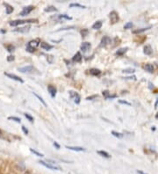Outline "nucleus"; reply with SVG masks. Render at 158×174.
Wrapping results in <instances>:
<instances>
[{"label":"nucleus","mask_w":158,"mask_h":174,"mask_svg":"<svg viewBox=\"0 0 158 174\" xmlns=\"http://www.w3.org/2000/svg\"><path fill=\"white\" fill-rule=\"evenodd\" d=\"M40 44V39H36V40H33L31 41H29L27 43L26 46V51L29 53H34L35 52L36 48H38V46Z\"/></svg>","instance_id":"1"},{"label":"nucleus","mask_w":158,"mask_h":174,"mask_svg":"<svg viewBox=\"0 0 158 174\" xmlns=\"http://www.w3.org/2000/svg\"><path fill=\"white\" fill-rule=\"evenodd\" d=\"M38 20L37 19H17L12 20L10 22V26H17L18 25H22L25 23H36Z\"/></svg>","instance_id":"2"},{"label":"nucleus","mask_w":158,"mask_h":174,"mask_svg":"<svg viewBox=\"0 0 158 174\" xmlns=\"http://www.w3.org/2000/svg\"><path fill=\"white\" fill-rule=\"evenodd\" d=\"M39 163H40L41 165L45 166V167H47V168L50 169V170H56V171H60L61 168L59 167V166L55 165V164H54V162L52 163H48V162H45V161H39Z\"/></svg>","instance_id":"3"},{"label":"nucleus","mask_w":158,"mask_h":174,"mask_svg":"<svg viewBox=\"0 0 158 174\" xmlns=\"http://www.w3.org/2000/svg\"><path fill=\"white\" fill-rule=\"evenodd\" d=\"M34 6H33V5L26 6V7L23 8L22 12H19L18 15H20V16H26V15H28V14L30 13V12L34 10Z\"/></svg>","instance_id":"4"},{"label":"nucleus","mask_w":158,"mask_h":174,"mask_svg":"<svg viewBox=\"0 0 158 174\" xmlns=\"http://www.w3.org/2000/svg\"><path fill=\"white\" fill-rule=\"evenodd\" d=\"M112 42V40H111L110 37L108 36H104L100 41V44H99V48H104V47H106L107 45H109Z\"/></svg>","instance_id":"5"},{"label":"nucleus","mask_w":158,"mask_h":174,"mask_svg":"<svg viewBox=\"0 0 158 174\" xmlns=\"http://www.w3.org/2000/svg\"><path fill=\"white\" fill-rule=\"evenodd\" d=\"M109 17H110V20L112 24H115V23H117L119 21V14L115 11L111 12Z\"/></svg>","instance_id":"6"},{"label":"nucleus","mask_w":158,"mask_h":174,"mask_svg":"<svg viewBox=\"0 0 158 174\" xmlns=\"http://www.w3.org/2000/svg\"><path fill=\"white\" fill-rule=\"evenodd\" d=\"M70 98H74V101H75L76 104H79V103H80L81 97H80V95L77 93V92H73V91H70Z\"/></svg>","instance_id":"7"},{"label":"nucleus","mask_w":158,"mask_h":174,"mask_svg":"<svg viewBox=\"0 0 158 174\" xmlns=\"http://www.w3.org/2000/svg\"><path fill=\"white\" fill-rule=\"evenodd\" d=\"M34 70V68L32 66V65H28V66H25V67H21V68H18V70L19 72H22V73H30V72H33Z\"/></svg>","instance_id":"8"},{"label":"nucleus","mask_w":158,"mask_h":174,"mask_svg":"<svg viewBox=\"0 0 158 174\" xmlns=\"http://www.w3.org/2000/svg\"><path fill=\"white\" fill-rule=\"evenodd\" d=\"M4 75L8 77L9 78H12V79H13V80H16V81H18V82H20V83H24V80H23L22 78L19 77H18V76H16V75L12 74V73H7V72H4Z\"/></svg>","instance_id":"9"},{"label":"nucleus","mask_w":158,"mask_h":174,"mask_svg":"<svg viewBox=\"0 0 158 174\" xmlns=\"http://www.w3.org/2000/svg\"><path fill=\"white\" fill-rule=\"evenodd\" d=\"M91 48L90 42H83L81 45V50L83 51V53H86L88 50H90V48Z\"/></svg>","instance_id":"10"},{"label":"nucleus","mask_w":158,"mask_h":174,"mask_svg":"<svg viewBox=\"0 0 158 174\" xmlns=\"http://www.w3.org/2000/svg\"><path fill=\"white\" fill-rule=\"evenodd\" d=\"M48 92L50 93V95H51V97L52 98H54L55 97V95H56V88L54 87V86H53V85H48Z\"/></svg>","instance_id":"11"},{"label":"nucleus","mask_w":158,"mask_h":174,"mask_svg":"<svg viewBox=\"0 0 158 174\" xmlns=\"http://www.w3.org/2000/svg\"><path fill=\"white\" fill-rule=\"evenodd\" d=\"M30 29V26H24V27H18V28H16V29H14V32H18V33H26L29 31Z\"/></svg>","instance_id":"12"},{"label":"nucleus","mask_w":158,"mask_h":174,"mask_svg":"<svg viewBox=\"0 0 158 174\" xmlns=\"http://www.w3.org/2000/svg\"><path fill=\"white\" fill-rule=\"evenodd\" d=\"M82 58H83V56H82V55H81V53L77 52V53H76V55H75L74 56H73L72 60L76 62H80L81 61H82Z\"/></svg>","instance_id":"13"},{"label":"nucleus","mask_w":158,"mask_h":174,"mask_svg":"<svg viewBox=\"0 0 158 174\" xmlns=\"http://www.w3.org/2000/svg\"><path fill=\"white\" fill-rule=\"evenodd\" d=\"M40 48H43V49H45V50H47V51H48V50L52 49L53 46L52 45L48 44V43H46V42H41V43H40Z\"/></svg>","instance_id":"14"},{"label":"nucleus","mask_w":158,"mask_h":174,"mask_svg":"<svg viewBox=\"0 0 158 174\" xmlns=\"http://www.w3.org/2000/svg\"><path fill=\"white\" fill-rule=\"evenodd\" d=\"M153 53V49L151 48V46L149 45H147V46L144 47V54L147 55V56H150V55Z\"/></svg>","instance_id":"15"},{"label":"nucleus","mask_w":158,"mask_h":174,"mask_svg":"<svg viewBox=\"0 0 158 174\" xmlns=\"http://www.w3.org/2000/svg\"><path fill=\"white\" fill-rule=\"evenodd\" d=\"M90 74L92 75V76H98V75L101 74V70H98V69L92 68L90 70Z\"/></svg>","instance_id":"16"},{"label":"nucleus","mask_w":158,"mask_h":174,"mask_svg":"<svg viewBox=\"0 0 158 174\" xmlns=\"http://www.w3.org/2000/svg\"><path fill=\"white\" fill-rule=\"evenodd\" d=\"M4 5L5 6V10H6V13L7 14H11L12 12H13V7L12 5H10L7 3H4Z\"/></svg>","instance_id":"17"},{"label":"nucleus","mask_w":158,"mask_h":174,"mask_svg":"<svg viewBox=\"0 0 158 174\" xmlns=\"http://www.w3.org/2000/svg\"><path fill=\"white\" fill-rule=\"evenodd\" d=\"M144 69H145V70H146L148 72H150V73L154 72V70H155L154 66H153L152 64H150V63L145 64V65H144Z\"/></svg>","instance_id":"18"},{"label":"nucleus","mask_w":158,"mask_h":174,"mask_svg":"<svg viewBox=\"0 0 158 174\" xmlns=\"http://www.w3.org/2000/svg\"><path fill=\"white\" fill-rule=\"evenodd\" d=\"M67 149L71 150H75V151H84L85 149L82 148V147H72V146H66Z\"/></svg>","instance_id":"19"},{"label":"nucleus","mask_w":158,"mask_h":174,"mask_svg":"<svg viewBox=\"0 0 158 174\" xmlns=\"http://www.w3.org/2000/svg\"><path fill=\"white\" fill-rule=\"evenodd\" d=\"M101 27H102V22L101 21H97L92 26V29H95V30H99Z\"/></svg>","instance_id":"20"},{"label":"nucleus","mask_w":158,"mask_h":174,"mask_svg":"<svg viewBox=\"0 0 158 174\" xmlns=\"http://www.w3.org/2000/svg\"><path fill=\"white\" fill-rule=\"evenodd\" d=\"M97 153H98V155H100L101 156H104V157H105V158H109L111 156L107 152L104 151V150H98V151H97Z\"/></svg>","instance_id":"21"},{"label":"nucleus","mask_w":158,"mask_h":174,"mask_svg":"<svg viewBox=\"0 0 158 174\" xmlns=\"http://www.w3.org/2000/svg\"><path fill=\"white\" fill-rule=\"evenodd\" d=\"M45 12H57V9L54 7V6H52V5H50V6H48L47 8H45Z\"/></svg>","instance_id":"22"},{"label":"nucleus","mask_w":158,"mask_h":174,"mask_svg":"<svg viewBox=\"0 0 158 174\" xmlns=\"http://www.w3.org/2000/svg\"><path fill=\"white\" fill-rule=\"evenodd\" d=\"M126 50H127V48H120L118 51H116V55H117V56H122V55H124L125 53L126 52Z\"/></svg>","instance_id":"23"},{"label":"nucleus","mask_w":158,"mask_h":174,"mask_svg":"<svg viewBox=\"0 0 158 174\" xmlns=\"http://www.w3.org/2000/svg\"><path fill=\"white\" fill-rule=\"evenodd\" d=\"M151 28V26H148V27H143V28H140V29H138V30H135L134 31V34H140V33H142V32H145V31L148 30V29H150Z\"/></svg>","instance_id":"24"},{"label":"nucleus","mask_w":158,"mask_h":174,"mask_svg":"<svg viewBox=\"0 0 158 174\" xmlns=\"http://www.w3.org/2000/svg\"><path fill=\"white\" fill-rule=\"evenodd\" d=\"M70 7L72 8V7H77V8H82V9H84L85 8V6L84 5H82L80 4H77V3H74V4H70Z\"/></svg>","instance_id":"25"},{"label":"nucleus","mask_w":158,"mask_h":174,"mask_svg":"<svg viewBox=\"0 0 158 174\" xmlns=\"http://www.w3.org/2000/svg\"><path fill=\"white\" fill-rule=\"evenodd\" d=\"M33 93H34V95H35V97H36V98H38L39 100H40V101L42 103V104L44 105L45 106H47V103L45 102V101H44V99H43V98H42L41 97H40V96H39L38 94H37V93H35V92H33Z\"/></svg>","instance_id":"26"},{"label":"nucleus","mask_w":158,"mask_h":174,"mask_svg":"<svg viewBox=\"0 0 158 174\" xmlns=\"http://www.w3.org/2000/svg\"><path fill=\"white\" fill-rule=\"evenodd\" d=\"M58 18L59 19H69V20L72 19L71 17H70L69 15H66V14H61V15H59L58 16Z\"/></svg>","instance_id":"27"},{"label":"nucleus","mask_w":158,"mask_h":174,"mask_svg":"<svg viewBox=\"0 0 158 174\" xmlns=\"http://www.w3.org/2000/svg\"><path fill=\"white\" fill-rule=\"evenodd\" d=\"M30 151L31 152H33L34 155H36L37 156H44V155L43 154H41V153H40V152H38L37 150H34V149H30Z\"/></svg>","instance_id":"28"},{"label":"nucleus","mask_w":158,"mask_h":174,"mask_svg":"<svg viewBox=\"0 0 158 174\" xmlns=\"http://www.w3.org/2000/svg\"><path fill=\"white\" fill-rule=\"evenodd\" d=\"M8 120H14V121L18 122V123H20L21 122V120L18 117H14V116H11V117H8Z\"/></svg>","instance_id":"29"},{"label":"nucleus","mask_w":158,"mask_h":174,"mask_svg":"<svg viewBox=\"0 0 158 174\" xmlns=\"http://www.w3.org/2000/svg\"><path fill=\"white\" fill-rule=\"evenodd\" d=\"M24 115H25V117H26V118L27 119V120H29L30 122H33V121H34V117H33V116H31L29 114L26 113V114H24Z\"/></svg>","instance_id":"30"},{"label":"nucleus","mask_w":158,"mask_h":174,"mask_svg":"<svg viewBox=\"0 0 158 174\" xmlns=\"http://www.w3.org/2000/svg\"><path fill=\"white\" fill-rule=\"evenodd\" d=\"M6 48H7V50H8L9 52H12V51H14V49H15V47L12 44H9V45H6Z\"/></svg>","instance_id":"31"},{"label":"nucleus","mask_w":158,"mask_h":174,"mask_svg":"<svg viewBox=\"0 0 158 174\" xmlns=\"http://www.w3.org/2000/svg\"><path fill=\"white\" fill-rule=\"evenodd\" d=\"M112 134L115 137H118V138H121V137H123V135L120 134V133L116 132V131H112Z\"/></svg>","instance_id":"32"},{"label":"nucleus","mask_w":158,"mask_h":174,"mask_svg":"<svg viewBox=\"0 0 158 174\" xmlns=\"http://www.w3.org/2000/svg\"><path fill=\"white\" fill-rule=\"evenodd\" d=\"M132 26H133V23L132 22H127L124 26V29H129V28H132Z\"/></svg>","instance_id":"33"},{"label":"nucleus","mask_w":158,"mask_h":174,"mask_svg":"<svg viewBox=\"0 0 158 174\" xmlns=\"http://www.w3.org/2000/svg\"><path fill=\"white\" fill-rule=\"evenodd\" d=\"M134 71H135V70H134V69H126V70H123V72H124V73H134Z\"/></svg>","instance_id":"34"},{"label":"nucleus","mask_w":158,"mask_h":174,"mask_svg":"<svg viewBox=\"0 0 158 174\" xmlns=\"http://www.w3.org/2000/svg\"><path fill=\"white\" fill-rule=\"evenodd\" d=\"M81 34H82L83 37H85L86 34H88V29H83V30L81 31Z\"/></svg>","instance_id":"35"},{"label":"nucleus","mask_w":158,"mask_h":174,"mask_svg":"<svg viewBox=\"0 0 158 174\" xmlns=\"http://www.w3.org/2000/svg\"><path fill=\"white\" fill-rule=\"evenodd\" d=\"M103 95L105 96V98H107L109 97V95H110V92H109L108 91H104V92H103Z\"/></svg>","instance_id":"36"},{"label":"nucleus","mask_w":158,"mask_h":174,"mask_svg":"<svg viewBox=\"0 0 158 174\" xmlns=\"http://www.w3.org/2000/svg\"><path fill=\"white\" fill-rule=\"evenodd\" d=\"M119 103H120V104H125V105H127V106H130V103L127 102V101H126V100H119Z\"/></svg>","instance_id":"37"},{"label":"nucleus","mask_w":158,"mask_h":174,"mask_svg":"<svg viewBox=\"0 0 158 174\" xmlns=\"http://www.w3.org/2000/svg\"><path fill=\"white\" fill-rule=\"evenodd\" d=\"M53 144H54V147H55V148H56V149H57V150H59V149H60V148H61V146H60V144H59V143H58V142H54V143H53Z\"/></svg>","instance_id":"38"},{"label":"nucleus","mask_w":158,"mask_h":174,"mask_svg":"<svg viewBox=\"0 0 158 174\" xmlns=\"http://www.w3.org/2000/svg\"><path fill=\"white\" fill-rule=\"evenodd\" d=\"M21 128H22L23 132H24L25 134H26V135L28 134V130H27V128H26V127H25V126H22V127H21Z\"/></svg>","instance_id":"39"},{"label":"nucleus","mask_w":158,"mask_h":174,"mask_svg":"<svg viewBox=\"0 0 158 174\" xmlns=\"http://www.w3.org/2000/svg\"><path fill=\"white\" fill-rule=\"evenodd\" d=\"M15 58H14V56H9L8 57H7V61L8 62H12V61H13Z\"/></svg>","instance_id":"40"},{"label":"nucleus","mask_w":158,"mask_h":174,"mask_svg":"<svg viewBox=\"0 0 158 174\" xmlns=\"http://www.w3.org/2000/svg\"><path fill=\"white\" fill-rule=\"evenodd\" d=\"M48 61L49 63H52L53 62V56H48Z\"/></svg>","instance_id":"41"},{"label":"nucleus","mask_w":158,"mask_h":174,"mask_svg":"<svg viewBox=\"0 0 158 174\" xmlns=\"http://www.w3.org/2000/svg\"><path fill=\"white\" fill-rule=\"evenodd\" d=\"M98 97V95H93V96H90V97H88V98H86V99L87 100H91L92 98H95Z\"/></svg>","instance_id":"42"},{"label":"nucleus","mask_w":158,"mask_h":174,"mask_svg":"<svg viewBox=\"0 0 158 174\" xmlns=\"http://www.w3.org/2000/svg\"><path fill=\"white\" fill-rule=\"evenodd\" d=\"M137 172H138L139 174H147V173H145V172H141V171H137Z\"/></svg>","instance_id":"43"},{"label":"nucleus","mask_w":158,"mask_h":174,"mask_svg":"<svg viewBox=\"0 0 158 174\" xmlns=\"http://www.w3.org/2000/svg\"><path fill=\"white\" fill-rule=\"evenodd\" d=\"M156 119H158V113H157V114H156Z\"/></svg>","instance_id":"44"},{"label":"nucleus","mask_w":158,"mask_h":174,"mask_svg":"<svg viewBox=\"0 0 158 174\" xmlns=\"http://www.w3.org/2000/svg\"><path fill=\"white\" fill-rule=\"evenodd\" d=\"M25 174H32L31 172H26V173H25Z\"/></svg>","instance_id":"45"}]
</instances>
